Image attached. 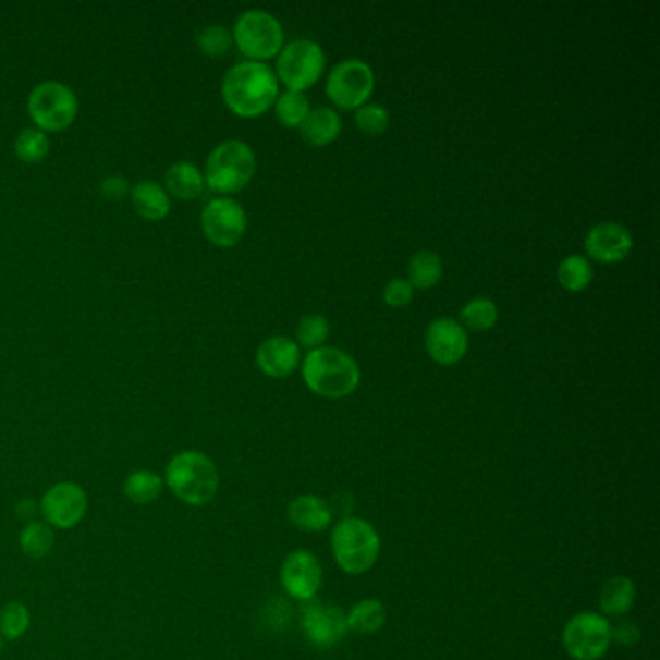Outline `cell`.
I'll list each match as a JSON object with an SVG mask.
<instances>
[{
    "instance_id": "cell-35",
    "label": "cell",
    "mask_w": 660,
    "mask_h": 660,
    "mask_svg": "<svg viewBox=\"0 0 660 660\" xmlns=\"http://www.w3.org/2000/svg\"><path fill=\"white\" fill-rule=\"evenodd\" d=\"M610 635H612V644L622 645V647H634L641 639V630L634 620L618 618L616 624L610 626Z\"/></svg>"
},
{
    "instance_id": "cell-3",
    "label": "cell",
    "mask_w": 660,
    "mask_h": 660,
    "mask_svg": "<svg viewBox=\"0 0 660 660\" xmlns=\"http://www.w3.org/2000/svg\"><path fill=\"white\" fill-rule=\"evenodd\" d=\"M303 380L316 395L341 400L358 388L360 370L355 358L341 349H314L305 356Z\"/></svg>"
},
{
    "instance_id": "cell-10",
    "label": "cell",
    "mask_w": 660,
    "mask_h": 660,
    "mask_svg": "<svg viewBox=\"0 0 660 660\" xmlns=\"http://www.w3.org/2000/svg\"><path fill=\"white\" fill-rule=\"evenodd\" d=\"M376 78L374 72L365 61L358 59H349L335 64L331 70L328 82H326V94L331 99V103L351 111L358 109L372 96Z\"/></svg>"
},
{
    "instance_id": "cell-12",
    "label": "cell",
    "mask_w": 660,
    "mask_h": 660,
    "mask_svg": "<svg viewBox=\"0 0 660 660\" xmlns=\"http://www.w3.org/2000/svg\"><path fill=\"white\" fill-rule=\"evenodd\" d=\"M39 510L45 523L57 529L76 527L87 512V494L76 482H57L45 492Z\"/></svg>"
},
{
    "instance_id": "cell-20",
    "label": "cell",
    "mask_w": 660,
    "mask_h": 660,
    "mask_svg": "<svg viewBox=\"0 0 660 660\" xmlns=\"http://www.w3.org/2000/svg\"><path fill=\"white\" fill-rule=\"evenodd\" d=\"M298 131L310 146L323 148V146L333 144L341 134V117L330 107L310 109V113L306 114V119L298 126Z\"/></svg>"
},
{
    "instance_id": "cell-1",
    "label": "cell",
    "mask_w": 660,
    "mask_h": 660,
    "mask_svg": "<svg viewBox=\"0 0 660 660\" xmlns=\"http://www.w3.org/2000/svg\"><path fill=\"white\" fill-rule=\"evenodd\" d=\"M279 96L278 76L266 62H239L221 82L227 109L241 119L268 113Z\"/></svg>"
},
{
    "instance_id": "cell-31",
    "label": "cell",
    "mask_w": 660,
    "mask_h": 660,
    "mask_svg": "<svg viewBox=\"0 0 660 660\" xmlns=\"http://www.w3.org/2000/svg\"><path fill=\"white\" fill-rule=\"evenodd\" d=\"M328 338H330L328 318H323L320 314H308L298 320V326H296L298 345L314 351V349L323 347Z\"/></svg>"
},
{
    "instance_id": "cell-36",
    "label": "cell",
    "mask_w": 660,
    "mask_h": 660,
    "mask_svg": "<svg viewBox=\"0 0 660 660\" xmlns=\"http://www.w3.org/2000/svg\"><path fill=\"white\" fill-rule=\"evenodd\" d=\"M383 303L393 308L407 306L413 301V288L407 279H391L383 289Z\"/></svg>"
},
{
    "instance_id": "cell-19",
    "label": "cell",
    "mask_w": 660,
    "mask_h": 660,
    "mask_svg": "<svg viewBox=\"0 0 660 660\" xmlns=\"http://www.w3.org/2000/svg\"><path fill=\"white\" fill-rule=\"evenodd\" d=\"M132 206L146 221H163L171 211L169 192L156 181H139L131 188Z\"/></svg>"
},
{
    "instance_id": "cell-7",
    "label": "cell",
    "mask_w": 660,
    "mask_h": 660,
    "mask_svg": "<svg viewBox=\"0 0 660 660\" xmlns=\"http://www.w3.org/2000/svg\"><path fill=\"white\" fill-rule=\"evenodd\" d=\"M233 44L250 61H268L283 49V27L266 10H246L236 17Z\"/></svg>"
},
{
    "instance_id": "cell-26",
    "label": "cell",
    "mask_w": 660,
    "mask_h": 660,
    "mask_svg": "<svg viewBox=\"0 0 660 660\" xmlns=\"http://www.w3.org/2000/svg\"><path fill=\"white\" fill-rule=\"evenodd\" d=\"M592 276H595V271H592L591 261L583 258L579 254L567 256L558 266L560 285L565 291H572V293H582V291L589 288Z\"/></svg>"
},
{
    "instance_id": "cell-27",
    "label": "cell",
    "mask_w": 660,
    "mask_h": 660,
    "mask_svg": "<svg viewBox=\"0 0 660 660\" xmlns=\"http://www.w3.org/2000/svg\"><path fill=\"white\" fill-rule=\"evenodd\" d=\"M461 326L470 331H488L498 322V306L490 298H473L461 308Z\"/></svg>"
},
{
    "instance_id": "cell-39",
    "label": "cell",
    "mask_w": 660,
    "mask_h": 660,
    "mask_svg": "<svg viewBox=\"0 0 660 660\" xmlns=\"http://www.w3.org/2000/svg\"><path fill=\"white\" fill-rule=\"evenodd\" d=\"M0 651H2V637H0Z\"/></svg>"
},
{
    "instance_id": "cell-33",
    "label": "cell",
    "mask_w": 660,
    "mask_h": 660,
    "mask_svg": "<svg viewBox=\"0 0 660 660\" xmlns=\"http://www.w3.org/2000/svg\"><path fill=\"white\" fill-rule=\"evenodd\" d=\"M356 129L370 136H378L388 131L390 126V113L382 105L366 103L355 111Z\"/></svg>"
},
{
    "instance_id": "cell-18",
    "label": "cell",
    "mask_w": 660,
    "mask_h": 660,
    "mask_svg": "<svg viewBox=\"0 0 660 660\" xmlns=\"http://www.w3.org/2000/svg\"><path fill=\"white\" fill-rule=\"evenodd\" d=\"M289 522L305 533H322L333 522L331 505L316 494L296 496L289 504Z\"/></svg>"
},
{
    "instance_id": "cell-4",
    "label": "cell",
    "mask_w": 660,
    "mask_h": 660,
    "mask_svg": "<svg viewBox=\"0 0 660 660\" xmlns=\"http://www.w3.org/2000/svg\"><path fill=\"white\" fill-rule=\"evenodd\" d=\"M331 552L345 574L363 575L378 562L382 540L372 523L360 517H343L331 529Z\"/></svg>"
},
{
    "instance_id": "cell-25",
    "label": "cell",
    "mask_w": 660,
    "mask_h": 660,
    "mask_svg": "<svg viewBox=\"0 0 660 660\" xmlns=\"http://www.w3.org/2000/svg\"><path fill=\"white\" fill-rule=\"evenodd\" d=\"M163 478L149 469L132 470L124 480V494L132 504L148 505L163 492Z\"/></svg>"
},
{
    "instance_id": "cell-38",
    "label": "cell",
    "mask_w": 660,
    "mask_h": 660,
    "mask_svg": "<svg viewBox=\"0 0 660 660\" xmlns=\"http://www.w3.org/2000/svg\"><path fill=\"white\" fill-rule=\"evenodd\" d=\"M34 502H22V504L17 505V513H20V515H24V517H26V520H29V517H32V515H34L35 513V505Z\"/></svg>"
},
{
    "instance_id": "cell-17",
    "label": "cell",
    "mask_w": 660,
    "mask_h": 660,
    "mask_svg": "<svg viewBox=\"0 0 660 660\" xmlns=\"http://www.w3.org/2000/svg\"><path fill=\"white\" fill-rule=\"evenodd\" d=\"M256 365L270 378H288L301 365V347L285 335L266 339L256 351Z\"/></svg>"
},
{
    "instance_id": "cell-28",
    "label": "cell",
    "mask_w": 660,
    "mask_h": 660,
    "mask_svg": "<svg viewBox=\"0 0 660 660\" xmlns=\"http://www.w3.org/2000/svg\"><path fill=\"white\" fill-rule=\"evenodd\" d=\"M20 548L29 558H45L51 554L54 545L52 529L44 522H29L20 533Z\"/></svg>"
},
{
    "instance_id": "cell-2",
    "label": "cell",
    "mask_w": 660,
    "mask_h": 660,
    "mask_svg": "<svg viewBox=\"0 0 660 660\" xmlns=\"http://www.w3.org/2000/svg\"><path fill=\"white\" fill-rule=\"evenodd\" d=\"M163 482L184 504L201 508L218 496V465L204 452L186 450L167 463Z\"/></svg>"
},
{
    "instance_id": "cell-13",
    "label": "cell",
    "mask_w": 660,
    "mask_h": 660,
    "mask_svg": "<svg viewBox=\"0 0 660 660\" xmlns=\"http://www.w3.org/2000/svg\"><path fill=\"white\" fill-rule=\"evenodd\" d=\"M301 626L314 647L331 649L338 647L349 634L347 612L330 602H310L303 610Z\"/></svg>"
},
{
    "instance_id": "cell-5",
    "label": "cell",
    "mask_w": 660,
    "mask_h": 660,
    "mask_svg": "<svg viewBox=\"0 0 660 660\" xmlns=\"http://www.w3.org/2000/svg\"><path fill=\"white\" fill-rule=\"evenodd\" d=\"M256 173L254 149L241 139H227L211 149L206 167L204 181L209 191L223 196L236 194L248 186Z\"/></svg>"
},
{
    "instance_id": "cell-29",
    "label": "cell",
    "mask_w": 660,
    "mask_h": 660,
    "mask_svg": "<svg viewBox=\"0 0 660 660\" xmlns=\"http://www.w3.org/2000/svg\"><path fill=\"white\" fill-rule=\"evenodd\" d=\"M276 117L278 121L288 126V129H298L306 114L310 113V103L308 97L301 91H285L276 99Z\"/></svg>"
},
{
    "instance_id": "cell-30",
    "label": "cell",
    "mask_w": 660,
    "mask_h": 660,
    "mask_svg": "<svg viewBox=\"0 0 660 660\" xmlns=\"http://www.w3.org/2000/svg\"><path fill=\"white\" fill-rule=\"evenodd\" d=\"M49 149H51L49 138L39 129H24L14 139V154H16L17 159H22L26 163L44 161L47 154H49Z\"/></svg>"
},
{
    "instance_id": "cell-32",
    "label": "cell",
    "mask_w": 660,
    "mask_h": 660,
    "mask_svg": "<svg viewBox=\"0 0 660 660\" xmlns=\"http://www.w3.org/2000/svg\"><path fill=\"white\" fill-rule=\"evenodd\" d=\"M32 626V614L26 604L9 602L0 610V637L20 639Z\"/></svg>"
},
{
    "instance_id": "cell-6",
    "label": "cell",
    "mask_w": 660,
    "mask_h": 660,
    "mask_svg": "<svg viewBox=\"0 0 660 660\" xmlns=\"http://www.w3.org/2000/svg\"><path fill=\"white\" fill-rule=\"evenodd\" d=\"M78 97L72 87L62 82H41L29 91L27 114L35 129L47 132H62L78 117Z\"/></svg>"
},
{
    "instance_id": "cell-14",
    "label": "cell",
    "mask_w": 660,
    "mask_h": 660,
    "mask_svg": "<svg viewBox=\"0 0 660 660\" xmlns=\"http://www.w3.org/2000/svg\"><path fill=\"white\" fill-rule=\"evenodd\" d=\"M279 577L289 597L310 602L322 587L323 567L313 552L295 550L283 560Z\"/></svg>"
},
{
    "instance_id": "cell-8",
    "label": "cell",
    "mask_w": 660,
    "mask_h": 660,
    "mask_svg": "<svg viewBox=\"0 0 660 660\" xmlns=\"http://www.w3.org/2000/svg\"><path fill=\"white\" fill-rule=\"evenodd\" d=\"M326 69V52L322 47L310 39H295L283 45L276 62L278 76L289 91H305L313 87Z\"/></svg>"
},
{
    "instance_id": "cell-16",
    "label": "cell",
    "mask_w": 660,
    "mask_h": 660,
    "mask_svg": "<svg viewBox=\"0 0 660 660\" xmlns=\"http://www.w3.org/2000/svg\"><path fill=\"white\" fill-rule=\"evenodd\" d=\"M634 248V239L626 227L614 221H602L591 227L585 236V250L599 264L626 260Z\"/></svg>"
},
{
    "instance_id": "cell-37",
    "label": "cell",
    "mask_w": 660,
    "mask_h": 660,
    "mask_svg": "<svg viewBox=\"0 0 660 660\" xmlns=\"http://www.w3.org/2000/svg\"><path fill=\"white\" fill-rule=\"evenodd\" d=\"M99 191L103 194L105 200L121 201L124 196L131 194V184H129V181L124 176L113 174V176H107V179L101 181Z\"/></svg>"
},
{
    "instance_id": "cell-34",
    "label": "cell",
    "mask_w": 660,
    "mask_h": 660,
    "mask_svg": "<svg viewBox=\"0 0 660 660\" xmlns=\"http://www.w3.org/2000/svg\"><path fill=\"white\" fill-rule=\"evenodd\" d=\"M198 47L211 59L223 57L233 47V34L223 26H208L198 35Z\"/></svg>"
},
{
    "instance_id": "cell-15",
    "label": "cell",
    "mask_w": 660,
    "mask_h": 660,
    "mask_svg": "<svg viewBox=\"0 0 660 660\" xmlns=\"http://www.w3.org/2000/svg\"><path fill=\"white\" fill-rule=\"evenodd\" d=\"M426 351L430 358L442 366H453L469 349L467 331L453 318H436L425 335Z\"/></svg>"
},
{
    "instance_id": "cell-11",
    "label": "cell",
    "mask_w": 660,
    "mask_h": 660,
    "mask_svg": "<svg viewBox=\"0 0 660 660\" xmlns=\"http://www.w3.org/2000/svg\"><path fill=\"white\" fill-rule=\"evenodd\" d=\"M200 225L209 243L218 248H233L243 241L246 233V211L239 201L221 196L206 204L201 209Z\"/></svg>"
},
{
    "instance_id": "cell-23",
    "label": "cell",
    "mask_w": 660,
    "mask_h": 660,
    "mask_svg": "<svg viewBox=\"0 0 660 660\" xmlns=\"http://www.w3.org/2000/svg\"><path fill=\"white\" fill-rule=\"evenodd\" d=\"M386 618H388V612H386L382 600H358L355 607L347 612L349 632L358 635L376 634L382 630Z\"/></svg>"
},
{
    "instance_id": "cell-21",
    "label": "cell",
    "mask_w": 660,
    "mask_h": 660,
    "mask_svg": "<svg viewBox=\"0 0 660 660\" xmlns=\"http://www.w3.org/2000/svg\"><path fill=\"white\" fill-rule=\"evenodd\" d=\"M637 599L635 583L626 575H614L602 585L599 607L604 618H624Z\"/></svg>"
},
{
    "instance_id": "cell-9",
    "label": "cell",
    "mask_w": 660,
    "mask_h": 660,
    "mask_svg": "<svg viewBox=\"0 0 660 660\" xmlns=\"http://www.w3.org/2000/svg\"><path fill=\"white\" fill-rule=\"evenodd\" d=\"M610 620L599 612L585 610L567 620L562 630V645L574 660H600L612 645Z\"/></svg>"
},
{
    "instance_id": "cell-24",
    "label": "cell",
    "mask_w": 660,
    "mask_h": 660,
    "mask_svg": "<svg viewBox=\"0 0 660 660\" xmlns=\"http://www.w3.org/2000/svg\"><path fill=\"white\" fill-rule=\"evenodd\" d=\"M442 273V258L432 250H418L408 260L407 281L411 288L432 289L440 283Z\"/></svg>"
},
{
    "instance_id": "cell-22",
    "label": "cell",
    "mask_w": 660,
    "mask_h": 660,
    "mask_svg": "<svg viewBox=\"0 0 660 660\" xmlns=\"http://www.w3.org/2000/svg\"><path fill=\"white\" fill-rule=\"evenodd\" d=\"M166 191L179 200H196L206 191L204 173L198 167L188 161H179L169 167L166 173Z\"/></svg>"
}]
</instances>
